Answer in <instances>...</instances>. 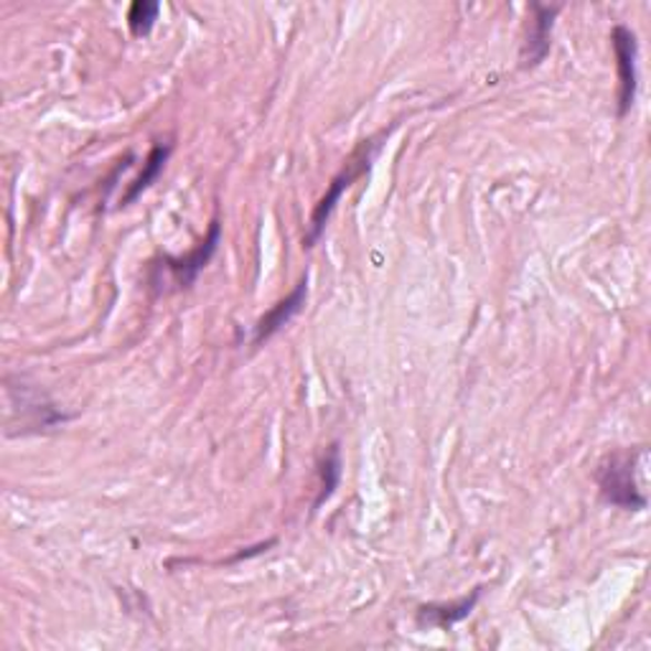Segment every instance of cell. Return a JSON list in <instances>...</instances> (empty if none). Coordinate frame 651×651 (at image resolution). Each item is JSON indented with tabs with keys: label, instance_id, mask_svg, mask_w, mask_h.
<instances>
[{
	"label": "cell",
	"instance_id": "cell-5",
	"mask_svg": "<svg viewBox=\"0 0 651 651\" xmlns=\"http://www.w3.org/2000/svg\"><path fill=\"white\" fill-rule=\"evenodd\" d=\"M561 13V6H540L532 3V21L527 29V41L522 46V66L524 70H532L545 62L549 54V46H553V23L555 15Z\"/></svg>",
	"mask_w": 651,
	"mask_h": 651
},
{
	"label": "cell",
	"instance_id": "cell-1",
	"mask_svg": "<svg viewBox=\"0 0 651 651\" xmlns=\"http://www.w3.org/2000/svg\"><path fill=\"white\" fill-rule=\"evenodd\" d=\"M639 456H644V448L619 450V453H611L600 463L596 481L606 504L626 509V512H641V509H647V497L641 494L637 483Z\"/></svg>",
	"mask_w": 651,
	"mask_h": 651
},
{
	"label": "cell",
	"instance_id": "cell-2",
	"mask_svg": "<svg viewBox=\"0 0 651 651\" xmlns=\"http://www.w3.org/2000/svg\"><path fill=\"white\" fill-rule=\"evenodd\" d=\"M377 148H380L377 140H364V143L354 150L352 158H349L344 169L339 171V177L331 181L329 191H326L323 199H321L319 204H316L313 214H311V227H308L306 247H313L316 242L321 239L323 230H326V222L331 220V214H333V209H337L341 194H344V191H346L349 186H352V183H354L359 177H364V173L370 171L372 158H374V153H377Z\"/></svg>",
	"mask_w": 651,
	"mask_h": 651
},
{
	"label": "cell",
	"instance_id": "cell-3",
	"mask_svg": "<svg viewBox=\"0 0 651 651\" xmlns=\"http://www.w3.org/2000/svg\"><path fill=\"white\" fill-rule=\"evenodd\" d=\"M611 46L616 52V66H619V118L623 120L637 103L639 92V41L629 26H613Z\"/></svg>",
	"mask_w": 651,
	"mask_h": 651
},
{
	"label": "cell",
	"instance_id": "cell-7",
	"mask_svg": "<svg viewBox=\"0 0 651 651\" xmlns=\"http://www.w3.org/2000/svg\"><path fill=\"white\" fill-rule=\"evenodd\" d=\"M479 598H481V590H473L469 598H461L458 604L423 606L420 613H417V619H420V623H430V626H440V629H446V626L463 621L466 616L473 611V606L479 604Z\"/></svg>",
	"mask_w": 651,
	"mask_h": 651
},
{
	"label": "cell",
	"instance_id": "cell-9",
	"mask_svg": "<svg viewBox=\"0 0 651 651\" xmlns=\"http://www.w3.org/2000/svg\"><path fill=\"white\" fill-rule=\"evenodd\" d=\"M158 13H161V6L153 3V0H136L128 11V26L132 36H148L153 31V23L158 21Z\"/></svg>",
	"mask_w": 651,
	"mask_h": 651
},
{
	"label": "cell",
	"instance_id": "cell-4",
	"mask_svg": "<svg viewBox=\"0 0 651 651\" xmlns=\"http://www.w3.org/2000/svg\"><path fill=\"white\" fill-rule=\"evenodd\" d=\"M220 237H222V227H220V222L214 220L202 245H199L196 249H191L186 257H163V263L158 265L156 270H166V275H169L171 282L177 288H189L191 282L199 278V273H202L204 267L209 265V260L214 257L216 247H220Z\"/></svg>",
	"mask_w": 651,
	"mask_h": 651
},
{
	"label": "cell",
	"instance_id": "cell-10",
	"mask_svg": "<svg viewBox=\"0 0 651 651\" xmlns=\"http://www.w3.org/2000/svg\"><path fill=\"white\" fill-rule=\"evenodd\" d=\"M321 491H319V499H316L313 506H321L326 499L333 494V489L339 487V479H341V456H339V446L333 444L329 448V453H326L323 463H321Z\"/></svg>",
	"mask_w": 651,
	"mask_h": 651
},
{
	"label": "cell",
	"instance_id": "cell-8",
	"mask_svg": "<svg viewBox=\"0 0 651 651\" xmlns=\"http://www.w3.org/2000/svg\"><path fill=\"white\" fill-rule=\"evenodd\" d=\"M169 156H171V146L158 143V146L150 148V153H148L146 163H143V171H140V177L130 183L128 194L122 196V206H128V204L136 202V199L140 194H143V191L150 186V183H153L158 177H161V171H163L166 161H169Z\"/></svg>",
	"mask_w": 651,
	"mask_h": 651
},
{
	"label": "cell",
	"instance_id": "cell-6",
	"mask_svg": "<svg viewBox=\"0 0 651 651\" xmlns=\"http://www.w3.org/2000/svg\"><path fill=\"white\" fill-rule=\"evenodd\" d=\"M306 296H308V278H300V282L294 288V294H288L286 298L278 300V303H275L270 311L257 321L253 344H265V341L273 339L282 326L294 321V316H298L300 308L306 306Z\"/></svg>",
	"mask_w": 651,
	"mask_h": 651
}]
</instances>
